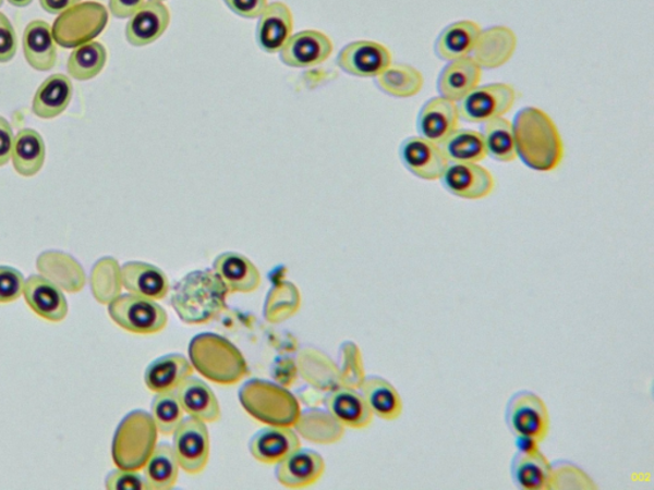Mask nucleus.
<instances>
[{"instance_id":"32","label":"nucleus","mask_w":654,"mask_h":490,"mask_svg":"<svg viewBox=\"0 0 654 490\" xmlns=\"http://www.w3.org/2000/svg\"><path fill=\"white\" fill-rule=\"evenodd\" d=\"M73 86L62 73L48 77L37 88L33 100V113L41 119H53L69 108L72 101Z\"/></svg>"},{"instance_id":"20","label":"nucleus","mask_w":654,"mask_h":490,"mask_svg":"<svg viewBox=\"0 0 654 490\" xmlns=\"http://www.w3.org/2000/svg\"><path fill=\"white\" fill-rule=\"evenodd\" d=\"M517 46V35L511 28L493 26L482 29L471 57L482 70H496L510 62Z\"/></svg>"},{"instance_id":"25","label":"nucleus","mask_w":654,"mask_h":490,"mask_svg":"<svg viewBox=\"0 0 654 490\" xmlns=\"http://www.w3.org/2000/svg\"><path fill=\"white\" fill-rule=\"evenodd\" d=\"M293 33V14L284 3L275 2L266 7L258 17L256 40L266 53H279Z\"/></svg>"},{"instance_id":"54","label":"nucleus","mask_w":654,"mask_h":490,"mask_svg":"<svg viewBox=\"0 0 654 490\" xmlns=\"http://www.w3.org/2000/svg\"><path fill=\"white\" fill-rule=\"evenodd\" d=\"M7 2L14 7H19V9H22V7H27L32 4L33 0H7Z\"/></svg>"},{"instance_id":"44","label":"nucleus","mask_w":654,"mask_h":490,"mask_svg":"<svg viewBox=\"0 0 654 490\" xmlns=\"http://www.w3.org/2000/svg\"><path fill=\"white\" fill-rule=\"evenodd\" d=\"M150 414L162 436L173 434L184 419V411L175 391L156 393Z\"/></svg>"},{"instance_id":"21","label":"nucleus","mask_w":654,"mask_h":490,"mask_svg":"<svg viewBox=\"0 0 654 490\" xmlns=\"http://www.w3.org/2000/svg\"><path fill=\"white\" fill-rule=\"evenodd\" d=\"M324 403L327 413L344 428H367L375 417L362 393L344 385L329 391Z\"/></svg>"},{"instance_id":"50","label":"nucleus","mask_w":654,"mask_h":490,"mask_svg":"<svg viewBox=\"0 0 654 490\" xmlns=\"http://www.w3.org/2000/svg\"><path fill=\"white\" fill-rule=\"evenodd\" d=\"M228 9L242 19L255 20L262 16L267 0H225Z\"/></svg>"},{"instance_id":"19","label":"nucleus","mask_w":654,"mask_h":490,"mask_svg":"<svg viewBox=\"0 0 654 490\" xmlns=\"http://www.w3.org/2000/svg\"><path fill=\"white\" fill-rule=\"evenodd\" d=\"M459 121L457 102L437 96L429 99L420 110L417 130L421 137L441 145L452 132L459 128Z\"/></svg>"},{"instance_id":"48","label":"nucleus","mask_w":654,"mask_h":490,"mask_svg":"<svg viewBox=\"0 0 654 490\" xmlns=\"http://www.w3.org/2000/svg\"><path fill=\"white\" fill-rule=\"evenodd\" d=\"M109 490H146V480L138 471L118 469L111 471L106 479Z\"/></svg>"},{"instance_id":"16","label":"nucleus","mask_w":654,"mask_h":490,"mask_svg":"<svg viewBox=\"0 0 654 490\" xmlns=\"http://www.w3.org/2000/svg\"><path fill=\"white\" fill-rule=\"evenodd\" d=\"M325 469L322 455L316 451L300 448L277 464L275 477L282 487L302 489L316 485L324 477Z\"/></svg>"},{"instance_id":"34","label":"nucleus","mask_w":654,"mask_h":490,"mask_svg":"<svg viewBox=\"0 0 654 490\" xmlns=\"http://www.w3.org/2000/svg\"><path fill=\"white\" fill-rule=\"evenodd\" d=\"M362 395L376 417L393 421L403 413V401L396 388L385 378L366 376L361 385Z\"/></svg>"},{"instance_id":"38","label":"nucleus","mask_w":654,"mask_h":490,"mask_svg":"<svg viewBox=\"0 0 654 490\" xmlns=\"http://www.w3.org/2000/svg\"><path fill=\"white\" fill-rule=\"evenodd\" d=\"M294 427L296 432L307 441L318 444L336 443L344 436V427L327 411L323 412L319 408H311V411L301 413Z\"/></svg>"},{"instance_id":"47","label":"nucleus","mask_w":654,"mask_h":490,"mask_svg":"<svg viewBox=\"0 0 654 490\" xmlns=\"http://www.w3.org/2000/svg\"><path fill=\"white\" fill-rule=\"evenodd\" d=\"M25 279L19 270L0 266V304L17 301L24 294Z\"/></svg>"},{"instance_id":"2","label":"nucleus","mask_w":654,"mask_h":490,"mask_svg":"<svg viewBox=\"0 0 654 490\" xmlns=\"http://www.w3.org/2000/svg\"><path fill=\"white\" fill-rule=\"evenodd\" d=\"M229 292L213 270H196L173 287L170 304L185 324H205L222 314Z\"/></svg>"},{"instance_id":"14","label":"nucleus","mask_w":654,"mask_h":490,"mask_svg":"<svg viewBox=\"0 0 654 490\" xmlns=\"http://www.w3.org/2000/svg\"><path fill=\"white\" fill-rule=\"evenodd\" d=\"M441 182L450 195L463 199H482L495 189V177L480 163L449 162Z\"/></svg>"},{"instance_id":"37","label":"nucleus","mask_w":654,"mask_h":490,"mask_svg":"<svg viewBox=\"0 0 654 490\" xmlns=\"http://www.w3.org/2000/svg\"><path fill=\"white\" fill-rule=\"evenodd\" d=\"M377 78L380 90L392 96V98L408 99L419 95L425 78L423 74L412 65L404 63H391Z\"/></svg>"},{"instance_id":"5","label":"nucleus","mask_w":654,"mask_h":490,"mask_svg":"<svg viewBox=\"0 0 654 490\" xmlns=\"http://www.w3.org/2000/svg\"><path fill=\"white\" fill-rule=\"evenodd\" d=\"M159 430L150 413L133 411L117 427L111 457L119 469L140 471L158 445Z\"/></svg>"},{"instance_id":"51","label":"nucleus","mask_w":654,"mask_h":490,"mask_svg":"<svg viewBox=\"0 0 654 490\" xmlns=\"http://www.w3.org/2000/svg\"><path fill=\"white\" fill-rule=\"evenodd\" d=\"M13 143L14 136L11 124L5 118L0 117V168L10 162Z\"/></svg>"},{"instance_id":"4","label":"nucleus","mask_w":654,"mask_h":490,"mask_svg":"<svg viewBox=\"0 0 654 490\" xmlns=\"http://www.w3.org/2000/svg\"><path fill=\"white\" fill-rule=\"evenodd\" d=\"M252 418L266 426L294 427L302 413L299 400L284 385L252 378L238 392Z\"/></svg>"},{"instance_id":"22","label":"nucleus","mask_w":654,"mask_h":490,"mask_svg":"<svg viewBox=\"0 0 654 490\" xmlns=\"http://www.w3.org/2000/svg\"><path fill=\"white\" fill-rule=\"evenodd\" d=\"M170 25V11L161 2H147L130 17L125 39L133 47H146L159 40Z\"/></svg>"},{"instance_id":"1","label":"nucleus","mask_w":654,"mask_h":490,"mask_svg":"<svg viewBox=\"0 0 654 490\" xmlns=\"http://www.w3.org/2000/svg\"><path fill=\"white\" fill-rule=\"evenodd\" d=\"M517 156L536 172H554L564 159V143L559 128L546 111L528 107L512 122Z\"/></svg>"},{"instance_id":"55","label":"nucleus","mask_w":654,"mask_h":490,"mask_svg":"<svg viewBox=\"0 0 654 490\" xmlns=\"http://www.w3.org/2000/svg\"><path fill=\"white\" fill-rule=\"evenodd\" d=\"M152 2H161V3H164V2H166V0H152Z\"/></svg>"},{"instance_id":"56","label":"nucleus","mask_w":654,"mask_h":490,"mask_svg":"<svg viewBox=\"0 0 654 490\" xmlns=\"http://www.w3.org/2000/svg\"><path fill=\"white\" fill-rule=\"evenodd\" d=\"M3 2H4V0H0V7H2Z\"/></svg>"},{"instance_id":"29","label":"nucleus","mask_w":654,"mask_h":490,"mask_svg":"<svg viewBox=\"0 0 654 490\" xmlns=\"http://www.w3.org/2000/svg\"><path fill=\"white\" fill-rule=\"evenodd\" d=\"M24 54L28 65L39 72L53 70L57 64V42L53 28L46 21L29 22L24 33Z\"/></svg>"},{"instance_id":"49","label":"nucleus","mask_w":654,"mask_h":490,"mask_svg":"<svg viewBox=\"0 0 654 490\" xmlns=\"http://www.w3.org/2000/svg\"><path fill=\"white\" fill-rule=\"evenodd\" d=\"M19 48L16 32L9 17L0 12V63L12 61Z\"/></svg>"},{"instance_id":"41","label":"nucleus","mask_w":654,"mask_h":490,"mask_svg":"<svg viewBox=\"0 0 654 490\" xmlns=\"http://www.w3.org/2000/svg\"><path fill=\"white\" fill-rule=\"evenodd\" d=\"M301 304L299 287L291 281H280L266 295L264 317L270 323L286 322L300 310Z\"/></svg>"},{"instance_id":"46","label":"nucleus","mask_w":654,"mask_h":490,"mask_svg":"<svg viewBox=\"0 0 654 490\" xmlns=\"http://www.w3.org/2000/svg\"><path fill=\"white\" fill-rule=\"evenodd\" d=\"M552 467V489H597L589 475L574 464L560 460Z\"/></svg>"},{"instance_id":"15","label":"nucleus","mask_w":654,"mask_h":490,"mask_svg":"<svg viewBox=\"0 0 654 490\" xmlns=\"http://www.w3.org/2000/svg\"><path fill=\"white\" fill-rule=\"evenodd\" d=\"M332 41L329 36L316 29H304L292 35L279 51L280 61L292 69H308L323 64L332 53Z\"/></svg>"},{"instance_id":"35","label":"nucleus","mask_w":654,"mask_h":490,"mask_svg":"<svg viewBox=\"0 0 654 490\" xmlns=\"http://www.w3.org/2000/svg\"><path fill=\"white\" fill-rule=\"evenodd\" d=\"M46 144L39 132L32 128L21 130L14 136L11 158L13 168L22 176H35L46 162Z\"/></svg>"},{"instance_id":"52","label":"nucleus","mask_w":654,"mask_h":490,"mask_svg":"<svg viewBox=\"0 0 654 490\" xmlns=\"http://www.w3.org/2000/svg\"><path fill=\"white\" fill-rule=\"evenodd\" d=\"M146 0H109V11L116 19H130L135 14Z\"/></svg>"},{"instance_id":"43","label":"nucleus","mask_w":654,"mask_h":490,"mask_svg":"<svg viewBox=\"0 0 654 490\" xmlns=\"http://www.w3.org/2000/svg\"><path fill=\"white\" fill-rule=\"evenodd\" d=\"M108 53L98 41L82 44L74 48L66 64L70 76L77 81L93 79L106 69Z\"/></svg>"},{"instance_id":"13","label":"nucleus","mask_w":654,"mask_h":490,"mask_svg":"<svg viewBox=\"0 0 654 490\" xmlns=\"http://www.w3.org/2000/svg\"><path fill=\"white\" fill-rule=\"evenodd\" d=\"M519 448L510 463L512 481L523 490L552 489L553 467L542 454L538 444L519 441Z\"/></svg>"},{"instance_id":"12","label":"nucleus","mask_w":654,"mask_h":490,"mask_svg":"<svg viewBox=\"0 0 654 490\" xmlns=\"http://www.w3.org/2000/svg\"><path fill=\"white\" fill-rule=\"evenodd\" d=\"M399 156L408 172L423 181L441 180L449 166L441 146L421 136L404 139Z\"/></svg>"},{"instance_id":"30","label":"nucleus","mask_w":654,"mask_h":490,"mask_svg":"<svg viewBox=\"0 0 654 490\" xmlns=\"http://www.w3.org/2000/svg\"><path fill=\"white\" fill-rule=\"evenodd\" d=\"M190 359L182 354H167L148 364L145 372L146 388L155 393L173 392L185 378L193 376Z\"/></svg>"},{"instance_id":"6","label":"nucleus","mask_w":654,"mask_h":490,"mask_svg":"<svg viewBox=\"0 0 654 490\" xmlns=\"http://www.w3.org/2000/svg\"><path fill=\"white\" fill-rule=\"evenodd\" d=\"M108 21V10L101 3L81 2L59 14L51 28L58 46L72 49L94 41L106 29Z\"/></svg>"},{"instance_id":"31","label":"nucleus","mask_w":654,"mask_h":490,"mask_svg":"<svg viewBox=\"0 0 654 490\" xmlns=\"http://www.w3.org/2000/svg\"><path fill=\"white\" fill-rule=\"evenodd\" d=\"M482 28L474 21H458L445 27L438 35L435 51L445 62L471 57Z\"/></svg>"},{"instance_id":"39","label":"nucleus","mask_w":654,"mask_h":490,"mask_svg":"<svg viewBox=\"0 0 654 490\" xmlns=\"http://www.w3.org/2000/svg\"><path fill=\"white\" fill-rule=\"evenodd\" d=\"M449 162L479 163L486 159L485 139L472 130H456L440 145Z\"/></svg>"},{"instance_id":"9","label":"nucleus","mask_w":654,"mask_h":490,"mask_svg":"<svg viewBox=\"0 0 654 490\" xmlns=\"http://www.w3.org/2000/svg\"><path fill=\"white\" fill-rule=\"evenodd\" d=\"M518 95L509 84L477 86L458 106L459 118L473 124L507 115L516 106Z\"/></svg>"},{"instance_id":"3","label":"nucleus","mask_w":654,"mask_h":490,"mask_svg":"<svg viewBox=\"0 0 654 490\" xmlns=\"http://www.w3.org/2000/svg\"><path fill=\"white\" fill-rule=\"evenodd\" d=\"M189 356L193 369L214 383L233 385L249 375L240 348L218 333H198L191 340Z\"/></svg>"},{"instance_id":"53","label":"nucleus","mask_w":654,"mask_h":490,"mask_svg":"<svg viewBox=\"0 0 654 490\" xmlns=\"http://www.w3.org/2000/svg\"><path fill=\"white\" fill-rule=\"evenodd\" d=\"M82 0H40L41 9L49 14H62L72 9L73 5L81 3Z\"/></svg>"},{"instance_id":"26","label":"nucleus","mask_w":654,"mask_h":490,"mask_svg":"<svg viewBox=\"0 0 654 490\" xmlns=\"http://www.w3.org/2000/svg\"><path fill=\"white\" fill-rule=\"evenodd\" d=\"M123 287L131 294L153 301L166 299L170 292L169 279L159 267L152 264L130 261L122 266Z\"/></svg>"},{"instance_id":"8","label":"nucleus","mask_w":654,"mask_h":490,"mask_svg":"<svg viewBox=\"0 0 654 490\" xmlns=\"http://www.w3.org/2000/svg\"><path fill=\"white\" fill-rule=\"evenodd\" d=\"M113 322L135 335H155L168 324V314L160 304L135 294H121L108 304Z\"/></svg>"},{"instance_id":"23","label":"nucleus","mask_w":654,"mask_h":490,"mask_svg":"<svg viewBox=\"0 0 654 490\" xmlns=\"http://www.w3.org/2000/svg\"><path fill=\"white\" fill-rule=\"evenodd\" d=\"M213 271L218 274L229 293H254L263 281L255 264L237 252H226L215 258Z\"/></svg>"},{"instance_id":"17","label":"nucleus","mask_w":654,"mask_h":490,"mask_svg":"<svg viewBox=\"0 0 654 490\" xmlns=\"http://www.w3.org/2000/svg\"><path fill=\"white\" fill-rule=\"evenodd\" d=\"M300 448V437L292 427L267 426L250 441L252 457L266 465L279 464Z\"/></svg>"},{"instance_id":"18","label":"nucleus","mask_w":654,"mask_h":490,"mask_svg":"<svg viewBox=\"0 0 654 490\" xmlns=\"http://www.w3.org/2000/svg\"><path fill=\"white\" fill-rule=\"evenodd\" d=\"M24 296L35 314L50 322H61L69 315L62 289L43 274H33L25 281Z\"/></svg>"},{"instance_id":"11","label":"nucleus","mask_w":654,"mask_h":490,"mask_svg":"<svg viewBox=\"0 0 654 490\" xmlns=\"http://www.w3.org/2000/svg\"><path fill=\"white\" fill-rule=\"evenodd\" d=\"M337 63L339 69L351 76L374 78L392 63L390 50L380 42L359 40L341 49Z\"/></svg>"},{"instance_id":"27","label":"nucleus","mask_w":654,"mask_h":490,"mask_svg":"<svg viewBox=\"0 0 654 490\" xmlns=\"http://www.w3.org/2000/svg\"><path fill=\"white\" fill-rule=\"evenodd\" d=\"M482 69L472 57L458 59L446 64L437 79V91L452 102L463 100L480 86Z\"/></svg>"},{"instance_id":"28","label":"nucleus","mask_w":654,"mask_h":490,"mask_svg":"<svg viewBox=\"0 0 654 490\" xmlns=\"http://www.w3.org/2000/svg\"><path fill=\"white\" fill-rule=\"evenodd\" d=\"M177 397L189 417L204 422H215L221 418V408L210 385L196 377H189L178 385Z\"/></svg>"},{"instance_id":"42","label":"nucleus","mask_w":654,"mask_h":490,"mask_svg":"<svg viewBox=\"0 0 654 490\" xmlns=\"http://www.w3.org/2000/svg\"><path fill=\"white\" fill-rule=\"evenodd\" d=\"M90 284L94 298L104 306H108L117 296L121 295L122 267L119 266L117 259L113 257L100 258L93 267Z\"/></svg>"},{"instance_id":"33","label":"nucleus","mask_w":654,"mask_h":490,"mask_svg":"<svg viewBox=\"0 0 654 490\" xmlns=\"http://www.w3.org/2000/svg\"><path fill=\"white\" fill-rule=\"evenodd\" d=\"M296 369L304 381L319 391L340 388L339 368L329 356L315 347H304L296 358Z\"/></svg>"},{"instance_id":"10","label":"nucleus","mask_w":654,"mask_h":490,"mask_svg":"<svg viewBox=\"0 0 654 490\" xmlns=\"http://www.w3.org/2000/svg\"><path fill=\"white\" fill-rule=\"evenodd\" d=\"M173 451L185 474L197 475L210 460V433L206 422L189 417L173 433Z\"/></svg>"},{"instance_id":"24","label":"nucleus","mask_w":654,"mask_h":490,"mask_svg":"<svg viewBox=\"0 0 654 490\" xmlns=\"http://www.w3.org/2000/svg\"><path fill=\"white\" fill-rule=\"evenodd\" d=\"M36 269L66 293H80L86 285V273L81 264L61 250L44 252L36 259Z\"/></svg>"},{"instance_id":"36","label":"nucleus","mask_w":654,"mask_h":490,"mask_svg":"<svg viewBox=\"0 0 654 490\" xmlns=\"http://www.w3.org/2000/svg\"><path fill=\"white\" fill-rule=\"evenodd\" d=\"M180 464L172 445L159 443L144 466V478L150 490H169L175 486Z\"/></svg>"},{"instance_id":"40","label":"nucleus","mask_w":654,"mask_h":490,"mask_svg":"<svg viewBox=\"0 0 654 490\" xmlns=\"http://www.w3.org/2000/svg\"><path fill=\"white\" fill-rule=\"evenodd\" d=\"M483 139H485V147L487 156H491L499 162H512L517 156L514 131H512V123L504 117L491 119V121L483 123L482 130Z\"/></svg>"},{"instance_id":"45","label":"nucleus","mask_w":654,"mask_h":490,"mask_svg":"<svg viewBox=\"0 0 654 490\" xmlns=\"http://www.w3.org/2000/svg\"><path fill=\"white\" fill-rule=\"evenodd\" d=\"M339 375L340 383L344 388L360 390L366 373L359 345L353 341H346L339 348Z\"/></svg>"},{"instance_id":"7","label":"nucleus","mask_w":654,"mask_h":490,"mask_svg":"<svg viewBox=\"0 0 654 490\" xmlns=\"http://www.w3.org/2000/svg\"><path fill=\"white\" fill-rule=\"evenodd\" d=\"M505 421L518 441L540 444L552 428L545 401L531 391H519L512 395L505 411Z\"/></svg>"}]
</instances>
